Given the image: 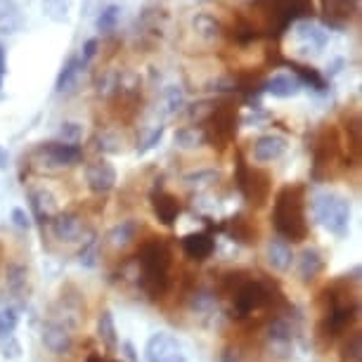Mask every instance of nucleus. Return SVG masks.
Returning a JSON list of instances; mask_svg holds the SVG:
<instances>
[{
    "instance_id": "30",
    "label": "nucleus",
    "mask_w": 362,
    "mask_h": 362,
    "mask_svg": "<svg viewBox=\"0 0 362 362\" xmlns=\"http://www.w3.org/2000/svg\"><path fill=\"white\" fill-rule=\"evenodd\" d=\"M119 19H121V8H119V5H107V8L98 15V19H95V26H98V31L107 33V31L116 29Z\"/></svg>"
},
{
    "instance_id": "24",
    "label": "nucleus",
    "mask_w": 362,
    "mask_h": 362,
    "mask_svg": "<svg viewBox=\"0 0 362 362\" xmlns=\"http://www.w3.org/2000/svg\"><path fill=\"white\" fill-rule=\"evenodd\" d=\"M83 71V64H81L78 57H69L66 59V64L62 66V71H59L57 76V83H54V90L57 93H66L71 90V86L76 83V76Z\"/></svg>"
},
{
    "instance_id": "48",
    "label": "nucleus",
    "mask_w": 362,
    "mask_h": 362,
    "mask_svg": "<svg viewBox=\"0 0 362 362\" xmlns=\"http://www.w3.org/2000/svg\"><path fill=\"white\" fill-rule=\"evenodd\" d=\"M0 3H3V0H0Z\"/></svg>"
},
{
    "instance_id": "27",
    "label": "nucleus",
    "mask_w": 362,
    "mask_h": 362,
    "mask_svg": "<svg viewBox=\"0 0 362 362\" xmlns=\"http://www.w3.org/2000/svg\"><path fill=\"white\" fill-rule=\"evenodd\" d=\"M71 10V0H43V15L50 22H66Z\"/></svg>"
},
{
    "instance_id": "19",
    "label": "nucleus",
    "mask_w": 362,
    "mask_h": 362,
    "mask_svg": "<svg viewBox=\"0 0 362 362\" xmlns=\"http://www.w3.org/2000/svg\"><path fill=\"white\" fill-rule=\"evenodd\" d=\"M31 199V209L33 214H36L38 221H50V218L57 216V199H54V194L50 192V189H33V192L29 194Z\"/></svg>"
},
{
    "instance_id": "11",
    "label": "nucleus",
    "mask_w": 362,
    "mask_h": 362,
    "mask_svg": "<svg viewBox=\"0 0 362 362\" xmlns=\"http://www.w3.org/2000/svg\"><path fill=\"white\" fill-rule=\"evenodd\" d=\"M293 38H296V47L303 54L308 52H320L327 43V31L320 29V26L310 24V22H296L293 26Z\"/></svg>"
},
{
    "instance_id": "33",
    "label": "nucleus",
    "mask_w": 362,
    "mask_h": 362,
    "mask_svg": "<svg viewBox=\"0 0 362 362\" xmlns=\"http://www.w3.org/2000/svg\"><path fill=\"white\" fill-rule=\"evenodd\" d=\"M221 177V173L214 168H202V170H194V173H187L185 175V182L189 187H209Z\"/></svg>"
},
{
    "instance_id": "47",
    "label": "nucleus",
    "mask_w": 362,
    "mask_h": 362,
    "mask_svg": "<svg viewBox=\"0 0 362 362\" xmlns=\"http://www.w3.org/2000/svg\"><path fill=\"white\" fill-rule=\"evenodd\" d=\"M170 362H185V358H182V355H177V358H173Z\"/></svg>"
},
{
    "instance_id": "45",
    "label": "nucleus",
    "mask_w": 362,
    "mask_h": 362,
    "mask_svg": "<svg viewBox=\"0 0 362 362\" xmlns=\"http://www.w3.org/2000/svg\"><path fill=\"white\" fill-rule=\"evenodd\" d=\"M0 168H8V152L0 147Z\"/></svg>"
},
{
    "instance_id": "38",
    "label": "nucleus",
    "mask_w": 362,
    "mask_h": 362,
    "mask_svg": "<svg viewBox=\"0 0 362 362\" xmlns=\"http://www.w3.org/2000/svg\"><path fill=\"white\" fill-rule=\"evenodd\" d=\"M166 105H168V114H175L177 109H182V105H185V93H182L180 86H168Z\"/></svg>"
},
{
    "instance_id": "8",
    "label": "nucleus",
    "mask_w": 362,
    "mask_h": 362,
    "mask_svg": "<svg viewBox=\"0 0 362 362\" xmlns=\"http://www.w3.org/2000/svg\"><path fill=\"white\" fill-rule=\"evenodd\" d=\"M140 268L152 275H168L170 251L163 242H149L140 249Z\"/></svg>"
},
{
    "instance_id": "1",
    "label": "nucleus",
    "mask_w": 362,
    "mask_h": 362,
    "mask_svg": "<svg viewBox=\"0 0 362 362\" xmlns=\"http://www.w3.org/2000/svg\"><path fill=\"white\" fill-rule=\"evenodd\" d=\"M272 223L282 239L300 242L308 237V223H305L303 211V189L300 187H282L275 197V211H272Z\"/></svg>"
},
{
    "instance_id": "23",
    "label": "nucleus",
    "mask_w": 362,
    "mask_h": 362,
    "mask_svg": "<svg viewBox=\"0 0 362 362\" xmlns=\"http://www.w3.org/2000/svg\"><path fill=\"white\" fill-rule=\"evenodd\" d=\"M135 235H138V223H133V221H124V223H119L116 228L109 230V244H112L114 249H126L128 244L133 242Z\"/></svg>"
},
{
    "instance_id": "31",
    "label": "nucleus",
    "mask_w": 362,
    "mask_h": 362,
    "mask_svg": "<svg viewBox=\"0 0 362 362\" xmlns=\"http://www.w3.org/2000/svg\"><path fill=\"white\" fill-rule=\"evenodd\" d=\"M293 69H296V78L300 81V86H310L313 90L320 93L327 88V81L320 76L317 69H310V66H293Z\"/></svg>"
},
{
    "instance_id": "41",
    "label": "nucleus",
    "mask_w": 362,
    "mask_h": 362,
    "mask_svg": "<svg viewBox=\"0 0 362 362\" xmlns=\"http://www.w3.org/2000/svg\"><path fill=\"white\" fill-rule=\"evenodd\" d=\"M98 47H100V40L98 38H88L86 43H83V47H81V54H78V59H81V64H88L90 59L98 54Z\"/></svg>"
},
{
    "instance_id": "29",
    "label": "nucleus",
    "mask_w": 362,
    "mask_h": 362,
    "mask_svg": "<svg viewBox=\"0 0 362 362\" xmlns=\"http://www.w3.org/2000/svg\"><path fill=\"white\" fill-rule=\"evenodd\" d=\"M194 29L202 38H206V40H214V38L221 36V24H218L216 17H211V15H197L194 17Z\"/></svg>"
},
{
    "instance_id": "14",
    "label": "nucleus",
    "mask_w": 362,
    "mask_h": 362,
    "mask_svg": "<svg viewBox=\"0 0 362 362\" xmlns=\"http://www.w3.org/2000/svg\"><path fill=\"white\" fill-rule=\"evenodd\" d=\"M286 138L277 133H268V135H261L256 142H254V159L261 161V163H270V161H277L279 156L286 152Z\"/></svg>"
},
{
    "instance_id": "46",
    "label": "nucleus",
    "mask_w": 362,
    "mask_h": 362,
    "mask_svg": "<svg viewBox=\"0 0 362 362\" xmlns=\"http://www.w3.org/2000/svg\"><path fill=\"white\" fill-rule=\"evenodd\" d=\"M88 362H102V360L98 358V355H90V358H88Z\"/></svg>"
},
{
    "instance_id": "15",
    "label": "nucleus",
    "mask_w": 362,
    "mask_h": 362,
    "mask_svg": "<svg viewBox=\"0 0 362 362\" xmlns=\"http://www.w3.org/2000/svg\"><path fill=\"white\" fill-rule=\"evenodd\" d=\"M214 249H216V244L209 232H192V235L182 237V251H185L192 261H206V258L214 254Z\"/></svg>"
},
{
    "instance_id": "25",
    "label": "nucleus",
    "mask_w": 362,
    "mask_h": 362,
    "mask_svg": "<svg viewBox=\"0 0 362 362\" xmlns=\"http://www.w3.org/2000/svg\"><path fill=\"white\" fill-rule=\"evenodd\" d=\"M98 337L107 348H116L119 346V334H116V325H114V315L109 310H105L98 320Z\"/></svg>"
},
{
    "instance_id": "37",
    "label": "nucleus",
    "mask_w": 362,
    "mask_h": 362,
    "mask_svg": "<svg viewBox=\"0 0 362 362\" xmlns=\"http://www.w3.org/2000/svg\"><path fill=\"white\" fill-rule=\"evenodd\" d=\"M0 353L8 360H19L22 358V346H19V341L12 334L10 337H0Z\"/></svg>"
},
{
    "instance_id": "20",
    "label": "nucleus",
    "mask_w": 362,
    "mask_h": 362,
    "mask_svg": "<svg viewBox=\"0 0 362 362\" xmlns=\"http://www.w3.org/2000/svg\"><path fill=\"white\" fill-rule=\"evenodd\" d=\"M268 263L275 268L277 272H286L291 268L293 263V251L289 247V242L282 237L272 239V242L268 244Z\"/></svg>"
},
{
    "instance_id": "26",
    "label": "nucleus",
    "mask_w": 362,
    "mask_h": 362,
    "mask_svg": "<svg viewBox=\"0 0 362 362\" xmlns=\"http://www.w3.org/2000/svg\"><path fill=\"white\" fill-rule=\"evenodd\" d=\"M230 232L232 237L237 239V242L242 244H254L256 242V230L254 225H251V221H247L244 216H235L230 221Z\"/></svg>"
},
{
    "instance_id": "21",
    "label": "nucleus",
    "mask_w": 362,
    "mask_h": 362,
    "mask_svg": "<svg viewBox=\"0 0 362 362\" xmlns=\"http://www.w3.org/2000/svg\"><path fill=\"white\" fill-rule=\"evenodd\" d=\"M22 24L24 19L15 0H3L0 3V33H17Z\"/></svg>"
},
{
    "instance_id": "4",
    "label": "nucleus",
    "mask_w": 362,
    "mask_h": 362,
    "mask_svg": "<svg viewBox=\"0 0 362 362\" xmlns=\"http://www.w3.org/2000/svg\"><path fill=\"white\" fill-rule=\"evenodd\" d=\"M232 298H235V305H232L235 317H247L251 313L265 308L272 300V293L268 286L263 282H258V279H247V282L232 293Z\"/></svg>"
},
{
    "instance_id": "28",
    "label": "nucleus",
    "mask_w": 362,
    "mask_h": 362,
    "mask_svg": "<svg viewBox=\"0 0 362 362\" xmlns=\"http://www.w3.org/2000/svg\"><path fill=\"white\" fill-rule=\"evenodd\" d=\"M268 339H270V344H275V346H289L293 339L289 322H286V320H275V322L268 327Z\"/></svg>"
},
{
    "instance_id": "17",
    "label": "nucleus",
    "mask_w": 362,
    "mask_h": 362,
    "mask_svg": "<svg viewBox=\"0 0 362 362\" xmlns=\"http://www.w3.org/2000/svg\"><path fill=\"white\" fill-rule=\"evenodd\" d=\"M298 277H300V282H313L320 272H322L325 268V258L322 254L315 249V247H308V249H303L300 251V256H298Z\"/></svg>"
},
{
    "instance_id": "6",
    "label": "nucleus",
    "mask_w": 362,
    "mask_h": 362,
    "mask_svg": "<svg viewBox=\"0 0 362 362\" xmlns=\"http://www.w3.org/2000/svg\"><path fill=\"white\" fill-rule=\"evenodd\" d=\"M258 3L263 5V12H268L270 19H275L277 29L313 15V0H258Z\"/></svg>"
},
{
    "instance_id": "43",
    "label": "nucleus",
    "mask_w": 362,
    "mask_h": 362,
    "mask_svg": "<svg viewBox=\"0 0 362 362\" xmlns=\"http://www.w3.org/2000/svg\"><path fill=\"white\" fill-rule=\"evenodd\" d=\"M211 303H214V296H211L209 291H199V293H194V298H192V308H194V310H204V308H209Z\"/></svg>"
},
{
    "instance_id": "44",
    "label": "nucleus",
    "mask_w": 362,
    "mask_h": 362,
    "mask_svg": "<svg viewBox=\"0 0 362 362\" xmlns=\"http://www.w3.org/2000/svg\"><path fill=\"white\" fill-rule=\"evenodd\" d=\"M5 74H8V62H5V47L0 45V88H3Z\"/></svg>"
},
{
    "instance_id": "12",
    "label": "nucleus",
    "mask_w": 362,
    "mask_h": 362,
    "mask_svg": "<svg viewBox=\"0 0 362 362\" xmlns=\"http://www.w3.org/2000/svg\"><path fill=\"white\" fill-rule=\"evenodd\" d=\"M40 339H43V346L50 351L52 355H64L71 351L74 346V339L69 329H66L64 325L59 322H45L43 325V334H40Z\"/></svg>"
},
{
    "instance_id": "39",
    "label": "nucleus",
    "mask_w": 362,
    "mask_h": 362,
    "mask_svg": "<svg viewBox=\"0 0 362 362\" xmlns=\"http://www.w3.org/2000/svg\"><path fill=\"white\" fill-rule=\"evenodd\" d=\"M344 358L346 362H360L362 358V344H360V334H353V339L348 341V346L344 348Z\"/></svg>"
},
{
    "instance_id": "16",
    "label": "nucleus",
    "mask_w": 362,
    "mask_h": 362,
    "mask_svg": "<svg viewBox=\"0 0 362 362\" xmlns=\"http://www.w3.org/2000/svg\"><path fill=\"white\" fill-rule=\"evenodd\" d=\"M152 209H154V216L159 218V223L163 225H173L177 221V216H180V202L168 192H154Z\"/></svg>"
},
{
    "instance_id": "40",
    "label": "nucleus",
    "mask_w": 362,
    "mask_h": 362,
    "mask_svg": "<svg viewBox=\"0 0 362 362\" xmlns=\"http://www.w3.org/2000/svg\"><path fill=\"white\" fill-rule=\"evenodd\" d=\"M161 138H163V126H156L154 131L149 133L145 140H142V145L138 147V154H147L149 149H154L156 145H159Z\"/></svg>"
},
{
    "instance_id": "2",
    "label": "nucleus",
    "mask_w": 362,
    "mask_h": 362,
    "mask_svg": "<svg viewBox=\"0 0 362 362\" xmlns=\"http://www.w3.org/2000/svg\"><path fill=\"white\" fill-rule=\"evenodd\" d=\"M313 211L320 225L337 237H346L351 230V202L337 192H320L313 199Z\"/></svg>"
},
{
    "instance_id": "3",
    "label": "nucleus",
    "mask_w": 362,
    "mask_h": 362,
    "mask_svg": "<svg viewBox=\"0 0 362 362\" xmlns=\"http://www.w3.org/2000/svg\"><path fill=\"white\" fill-rule=\"evenodd\" d=\"M237 185L244 199L254 206H263L270 194V175L258 168H249L242 159H237Z\"/></svg>"
},
{
    "instance_id": "22",
    "label": "nucleus",
    "mask_w": 362,
    "mask_h": 362,
    "mask_svg": "<svg viewBox=\"0 0 362 362\" xmlns=\"http://www.w3.org/2000/svg\"><path fill=\"white\" fill-rule=\"evenodd\" d=\"M26 282H29V270H26L24 265H19V263H10L8 272H5V284H8L12 296L24 298Z\"/></svg>"
},
{
    "instance_id": "32",
    "label": "nucleus",
    "mask_w": 362,
    "mask_h": 362,
    "mask_svg": "<svg viewBox=\"0 0 362 362\" xmlns=\"http://www.w3.org/2000/svg\"><path fill=\"white\" fill-rule=\"evenodd\" d=\"M204 142V133L199 128H180L175 131V145L182 147V149H194V147H202Z\"/></svg>"
},
{
    "instance_id": "13",
    "label": "nucleus",
    "mask_w": 362,
    "mask_h": 362,
    "mask_svg": "<svg viewBox=\"0 0 362 362\" xmlns=\"http://www.w3.org/2000/svg\"><path fill=\"white\" fill-rule=\"evenodd\" d=\"M300 81L296 78V74L282 71V74H272V76L263 83V90L272 95L277 100H286V98H296L300 93Z\"/></svg>"
},
{
    "instance_id": "5",
    "label": "nucleus",
    "mask_w": 362,
    "mask_h": 362,
    "mask_svg": "<svg viewBox=\"0 0 362 362\" xmlns=\"http://www.w3.org/2000/svg\"><path fill=\"white\" fill-rule=\"evenodd\" d=\"M202 133L204 140H209L214 147H225L237 135V112L230 105L216 107V112L209 116L206 128Z\"/></svg>"
},
{
    "instance_id": "42",
    "label": "nucleus",
    "mask_w": 362,
    "mask_h": 362,
    "mask_svg": "<svg viewBox=\"0 0 362 362\" xmlns=\"http://www.w3.org/2000/svg\"><path fill=\"white\" fill-rule=\"evenodd\" d=\"M12 223H15V228L19 230H31V216L26 214L24 209H12Z\"/></svg>"
},
{
    "instance_id": "34",
    "label": "nucleus",
    "mask_w": 362,
    "mask_h": 362,
    "mask_svg": "<svg viewBox=\"0 0 362 362\" xmlns=\"http://www.w3.org/2000/svg\"><path fill=\"white\" fill-rule=\"evenodd\" d=\"M100 261V244L98 239H88V242L83 244V249L78 251V263L83 265V268H95Z\"/></svg>"
},
{
    "instance_id": "7",
    "label": "nucleus",
    "mask_w": 362,
    "mask_h": 362,
    "mask_svg": "<svg viewBox=\"0 0 362 362\" xmlns=\"http://www.w3.org/2000/svg\"><path fill=\"white\" fill-rule=\"evenodd\" d=\"M38 161L45 168H66L81 161L78 145H66V142H47L36 149Z\"/></svg>"
},
{
    "instance_id": "35",
    "label": "nucleus",
    "mask_w": 362,
    "mask_h": 362,
    "mask_svg": "<svg viewBox=\"0 0 362 362\" xmlns=\"http://www.w3.org/2000/svg\"><path fill=\"white\" fill-rule=\"evenodd\" d=\"M19 315L12 305H0V337H10L17 329Z\"/></svg>"
},
{
    "instance_id": "36",
    "label": "nucleus",
    "mask_w": 362,
    "mask_h": 362,
    "mask_svg": "<svg viewBox=\"0 0 362 362\" xmlns=\"http://www.w3.org/2000/svg\"><path fill=\"white\" fill-rule=\"evenodd\" d=\"M83 138V126L76 124V121H66L59 128V142H66V145H76V142Z\"/></svg>"
},
{
    "instance_id": "18",
    "label": "nucleus",
    "mask_w": 362,
    "mask_h": 362,
    "mask_svg": "<svg viewBox=\"0 0 362 362\" xmlns=\"http://www.w3.org/2000/svg\"><path fill=\"white\" fill-rule=\"evenodd\" d=\"M52 232L62 242H76L83 235V223L78 221V216L74 214H59L52 218Z\"/></svg>"
},
{
    "instance_id": "10",
    "label": "nucleus",
    "mask_w": 362,
    "mask_h": 362,
    "mask_svg": "<svg viewBox=\"0 0 362 362\" xmlns=\"http://www.w3.org/2000/svg\"><path fill=\"white\" fill-rule=\"evenodd\" d=\"M86 182L95 194H105L116 185V168L109 161L100 159L86 166Z\"/></svg>"
},
{
    "instance_id": "9",
    "label": "nucleus",
    "mask_w": 362,
    "mask_h": 362,
    "mask_svg": "<svg viewBox=\"0 0 362 362\" xmlns=\"http://www.w3.org/2000/svg\"><path fill=\"white\" fill-rule=\"evenodd\" d=\"M180 355V344L173 334L159 332L154 337H149L145 346V358L147 362H170L173 358Z\"/></svg>"
}]
</instances>
